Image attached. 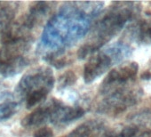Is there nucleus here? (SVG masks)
I'll list each match as a JSON object with an SVG mask.
<instances>
[{
	"instance_id": "9b49d317",
	"label": "nucleus",
	"mask_w": 151,
	"mask_h": 137,
	"mask_svg": "<svg viewBox=\"0 0 151 137\" xmlns=\"http://www.w3.org/2000/svg\"><path fill=\"white\" fill-rule=\"evenodd\" d=\"M127 37L140 45H151V19L141 20L128 28Z\"/></svg>"
},
{
	"instance_id": "7ed1b4c3",
	"label": "nucleus",
	"mask_w": 151,
	"mask_h": 137,
	"mask_svg": "<svg viewBox=\"0 0 151 137\" xmlns=\"http://www.w3.org/2000/svg\"><path fill=\"white\" fill-rule=\"evenodd\" d=\"M55 85V78L51 68L39 66L26 72L15 88V95L27 109H31L44 102Z\"/></svg>"
},
{
	"instance_id": "f03ea898",
	"label": "nucleus",
	"mask_w": 151,
	"mask_h": 137,
	"mask_svg": "<svg viewBox=\"0 0 151 137\" xmlns=\"http://www.w3.org/2000/svg\"><path fill=\"white\" fill-rule=\"evenodd\" d=\"M141 4L139 2H114L98 20L89 37L78 51L80 60L86 59L116 37L124 28L139 14Z\"/></svg>"
},
{
	"instance_id": "ddd939ff",
	"label": "nucleus",
	"mask_w": 151,
	"mask_h": 137,
	"mask_svg": "<svg viewBox=\"0 0 151 137\" xmlns=\"http://www.w3.org/2000/svg\"><path fill=\"white\" fill-rule=\"evenodd\" d=\"M78 80V75L74 71H68L60 76L58 79V88L60 90L66 89L73 85Z\"/></svg>"
},
{
	"instance_id": "39448f33",
	"label": "nucleus",
	"mask_w": 151,
	"mask_h": 137,
	"mask_svg": "<svg viewBox=\"0 0 151 137\" xmlns=\"http://www.w3.org/2000/svg\"><path fill=\"white\" fill-rule=\"evenodd\" d=\"M132 52V47L124 41L116 42L96 52L89 57L84 67V81L86 84L94 82L108 72L114 65L130 57Z\"/></svg>"
},
{
	"instance_id": "20e7f679",
	"label": "nucleus",
	"mask_w": 151,
	"mask_h": 137,
	"mask_svg": "<svg viewBox=\"0 0 151 137\" xmlns=\"http://www.w3.org/2000/svg\"><path fill=\"white\" fill-rule=\"evenodd\" d=\"M85 113L86 110L81 106L68 105L52 98L28 114L22 120V125L26 128L38 127L45 124L62 126L80 119Z\"/></svg>"
},
{
	"instance_id": "dca6fc26",
	"label": "nucleus",
	"mask_w": 151,
	"mask_h": 137,
	"mask_svg": "<svg viewBox=\"0 0 151 137\" xmlns=\"http://www.w3.org/2000/svg\"><path fill=\"white\" fill-rule=\"evenodd\" d=\"M140 79L142 80H151V66L141 73Z\"/></svg>"
},
{
	"instance_id": "f8f14e48",
	"label": "nucleus",
	"mask_w": 151,
	"mask_h": 137,
	"mask_svg": "<svg viewBox=\"0 0 151 137\" xmlns=\"http://www.w3.org/2000/svg\"><path fill=\"white\" fill-rule=\"evenodd\" d=\"M16 5V3L0 4V43L2 34L14 21V16L17 12Z\"/></svg>"
},
{
	"instance_id": "2eb2a0df",
	"label": "nucleus",
	"mask_w": 151,
	"mask_h": 137,
	"mask_svg": "<svg viewBox=\"0 0 151 137\" xmlns=\"http://www.w3.org/2000/svg\"><path fill=\"white\" fill-rule=\"evenodd\" d=\"M53 136H54V133L52 129H51L48 126L40 127L33 134V137H53Z\"/></svg>"
},
{
	"instance_id": "423d86ee",
	"label": "nucleus",
	"mask_w": 151,
	"mask_h": 137,
	"mask_svg": "<svg viewBox=\"0 0 151 137\" xmlns=\"http://www.w3.org/2000/svg\"><path fill=\"white\" fill-rule=\"evenodd\" d=\"M143 96V90L138 87H125L115 90L99 102L96 111L108 116H117L137 105Z\"/></svg>"
},
{
	"instance_id": "6e6552de",
	"label": "nucleus",
	"mask_w": 151,
	"mask_h": 137,
	"mask_svg": "<svg viewBox=\"0 0 151 137\" xmlns=\"http://www.w3.org/2000/svg\"><path fill=\"white\" fill-rule=\"evenodd\" d=\"M138 71L139 65L135 61L125 62L112 68L100 86V94L103 96L115 90L128 87L136 79Z\"/></svg>"
},
{
	"instance_id": "f3484780",
	"label": "nucleus",
	"mask_w": 151,
	"mask_h": 137,
	"mask_svg": "<svg viewBox=\"0 0 151 137\" xmlns=\"http://www.w3.org/2000/svg\"><path fill=\"white\" fill-rule=\"evenodd\" d=\"M140 137H151V134H150V133H147L146 135L143 134V135H141Z\"/></svg>"
},
{
	"instance_id": "4468645a",
	"label": "nucleus",
	"mask_w": 151,
	"mask_h": 137,
	"mask_svg": "<svg viewBox=\"0 0 151 137\" xmlns=\"http://www.w3.org/2000/svg\"><path fill=\"white\" fill-rule=\"evenodd\" d=\"M132 119H133V122L137 124V125H146L151 123V113L148 111H143L133 116L132 118Z\"/></svg>"
},
{
	"instance_id": "0eeeda50",
	"label": "nucleus",
	"mask_w": 151,
	"mask_h": 137,
	"mask_svg": "<svg viewBox=\"0 0 151 137\" xmlns=\"http://www.w3.org/2000/svg\"><path fill=\"white\" fill-rule=\"evenodd\" d=\"M29 48L2 45L0 49V77L11 78L29 66L30 60L26 55Z\"/></svg>"
},
{
	"instance_id": "9d476101",
	"label": "nucleus",
	"mask_w": 151,
	"mask_h": 137,
	"mask_svg": "<svg viewBox=\"0 0 151 137\" xmlns=\"http://www.w3.org/2000/svg\"><path fill=\"white\" fill-rule=\"evenodd\" d=\"M109 129L107 125L99 119H90L77 126L63 137H100Z\"/></svg>"
},
{
	"instance_id": "1a4fd4ad",
	"label": "nucleus",
	"mask_w": 151,
	"mask_h": 137,
	"mask_svg": "<svg viewBox=\"0 0 151 137\" xmlns=\"http://www.w3.org/2000/svg\"><path fill=\"white\" fill-rule=\"evenodd\" d=\"M20 102L6 85L0 82V121L10 119L18 111Z\"/></svg>"
},
{
	"instance_id": "f257e3e1",
	"label": "nucleus",
	"mask_w": 151,
	"mask_h": 137,
	"mask_svg": "<svg viewBox=\"0 0 151 137\" xmlns=\"http://www.w3.org/2000/svg\"><path fill=\"white\" fill-rule=\"evenodd\" d=\"M103 2H67L52 15L41 33L37 52L47 62L63 57L91 30Z\"/></svg>"
}]
</instances>
